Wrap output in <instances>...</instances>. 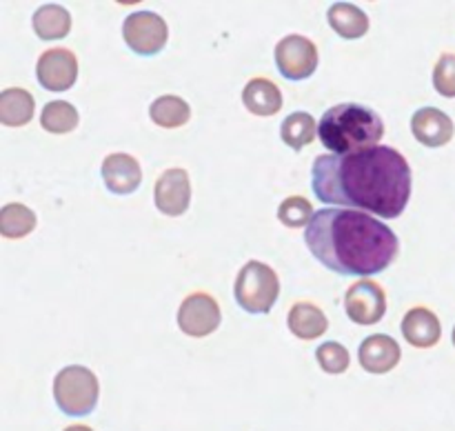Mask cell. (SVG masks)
<instances>
[{
  "label": "cell",
  "instance_id": "6da1fadb",
  "mask_svg": "<svg viewBox=\"0 0 455 431\" xmlns=\"http://www.w3.org/2000/svg\"><path fill=\"white\" fill-rule=\"evenodd\" d=\"M311 189L331 207L398 218L411 198V167L398 149L387 145L318 156L311 167Z\"/></svg>",
  "mask_w": 455,
  "mask_h": 431
},
{
  "label": "cell",
  "instance_id": "7a4b0ae2",
  "mask_svg": "<svg viewBox=\"0 0 455 431\" xmlns=\"http://www.w3.org/2000/svg\"><path fill=\"white\" fill-rule=\"evenodd\" d=\"M309 251L340 275L382 274L398 256V235L376 216L355 209H318L305 229Z\"/></svg>",
  "mask_w": 455,
  "mask_h": 431
},
{
  "label": "cell",
  "instance_id": "3957f363",
  "mask_svg": "<svg viewBox=\"0 0 455 431\" xmlns=\"http://www.w3.org/2000/svg\"><path fill=\"white\" fill-rule=\"evenodd\" d=\"M382 136H385V123L380 116L358 102H340L329 107L318 124L320 142L338 156L378 147Z\"/></svg>",
  "mask_w": 455,
  "mask_h": 431
},
{
  "label": "cell",
  "instance_id": "277c9868",
  "mask_svg": "<svg viewBox=\"0 0 455 431\" xmlns=\"http://www.w3.org/2000/svg\"><path fill=\"white\" fill-rule=\"evenodd\" d=\"M100 385L96 373L83 364L62 367L53 378V400L67 416L83 418L96 409Z\"/></svg>",
  "mask_w": 455,
  "mask_h": 431
},
{
  "label": "cell",
  "instance_id": "5b68a950",
  "mask_svg": "<svg viewBox=\"0 0 455 431\" xmlns=\"http://www.w3.org/2000/svg\"><path fill=\"white\" fill-rule=\"evenodd\" d=\"M234 296L240 309L247 314H269L280 296V278L269 265L260 260H249L238 271L234 284Z\"/></svg>",
  "mask_w": 455,
  "mask_h": 431
},
{
  "label": "cell",
  "instance_id": "8992f818",
  "mask_svg": "<svg viewBox=\"0 0 455 431\" xmlns=\"http://www.w3.org/2000/svg\"><path fill=\"white\" fill-rule=\"evenodd\" d=\"M123 38L138 56H156L164 49L169 38L167 22L156 12H132L123 22Z\"/></svg>",
  "mask_w": 455,
  "mask_h": 431
},
{
  "label": "cell",
  "instance_id": "52a82bcc",
  "mask_svg": "<svg viewBox=\"0 0 455 431\" xmlns=\"http://www.w3.org/2000/svg\"><path fill=\"white\" fill-rule=\"evenodd\" d=\"M275 67L291 83L311 78L318 69V47L307 36H284L275 44Z\"/></svg>",
  "mask_w": 455,
  "mask_h": 431
},
{
  "label": "cell",
  "instance_id": "ba28073f",
  "mask_svg": "<svg viewBox=\"0 0 455 431\" xmlns=\"http://www.w3.org/2000/svg\"><path fill=\"white\" fill-rule=\"evenodd\" d=\"M178 327L191 338H204L220 327V305L213 296L204 291H194L185 296L178 307Z\"/></svg>",
  "mask_w": 455,
  "mask_h": 431
},
{
  "label": "cell",
  "instance_id": "9c48e42d",
  "mask_svg": "<svg viewBox=\"0 0 455 431\" xmlns=\"http://www.w3.org/2000/svg\"><path fill=\"white\" fill-rule=\"evenodd\" d=\"M345 311L351 323L355 324H376L387 314V293L376 280H358L347 289Z\"/></svg>",
  "mask_w": 455,
  "mask_h": 431
},
{
  "label": "cell",
  "instance_id": "30bf717a",
  "mask_svg": "<svg viewBox=\"0 0 455 431\" xmlns=\"http://www.w3.org/2000/svg\"><path fill=\"white\" fill-rule=\"evenodd\" d=\"M36 78L47 92H67L78 78V58L69 49H47L36 62Z\"/></svg>",
  "mask_w": 455,
  "mask_h": 431
},
{
  "label": "cell",
  "instance_id": "8fae6325",
  "mask_svg": "<svg viewBox=\"0 0 455 431\" xmlns=\"http://www.w3.org/2000/svg\"><path fill=\"white\" fill-rule=\"evenodd\" d=\"M154 203L164 216H182L191 204L189 173L182 167H172L160 173L154 187Z\"/></svg>",
  "mask_w": 455,
  "mask_h": 431
},
{
  "label": "cell",
  "instance_id": "7c38bea8",
  "mask_svg": "<svg viewBox=\"0 0 455 431\" xmlns=\"http://www.w3.org/2000/svg\"><path fill=\"white\" fill-rule=\"evenodd\" d=\"M102 182L107 185V189L111 194L127 196L140 187L142 182V169L133 156L123 154V151H116L109 154L102 160Z\"/></svg>",
  "mask_w": 455,
  "mask_h": 431
},
{
  "label": "cell",
  "instance_id": "4fadbf2b",
  "mask_svg": "<svg viewBox=\"0 0 455 431\" xmlns=\"http://www.w3.org/2000/svg\"><path fill=\"white\" fill-rule=\"evenodd\" d=\"M453 120L438 107H422L411 116V133L420 145L444 147L453 138Z\"/></svg>",
  "mask_w": 455,
  "mask_h": 431
},
{
  "label": "cell",
  "instance_id": "5bb4252c",
  "mask_svg": "<svg viewBox=\"0 0 455 431\" xmlns=\"http://www.w3.org/2000/svg\"><path fill=\"white\" fill-rule=\"evenodd\" d=\"M400 358H403V351H400L398 340L387 333H373V336L364 338L358 351L360 367L369 373H378V376L398 367Z\"/></svg>",
  "mask_w": 455,
  "mask_h": 431
},
{
  "label": "cell",
  "instance_id": "9a60e30c",
  "mask_svg": "<svg viewBox=\"0 0 455 431\" xmlns=\"http://www.w3.org/2000/svg\"><path fill=\"white\" fill-rule=\"evenodd\" d=\"M403 336L407 338L409 345L418 347V349H429V347L438 345L440 336H443V327H440L438 315L427 307H413L404 314Z\"/></svg>",
  "mask_w": 455,
  "mask_h": 431
},
{
  "label": "cell",
  "instance_id": "2e32d148",
  "mask_svg": "<svg viewBox=\"0 0 455 431\" xmlns=\"http://www.w3.org/2000/svg\"><path fill=\"white\" fill-rule=\"evenodd\" d=\"M287 327L300 340H315L329 329V318L318 305L300 300L289 309Z\"/></svg>",
  "mask_w": 455,
  "mask_h": 431
},
{
  "label": "cell",
  "instance_id": "e0dca14e",
  "mask_svg": "<svg viewBox=\"0 0 455 431\" xmlns=\"http://www.w3.org/2000/svg\"><path fill=\"white\" fill-rule=\"evenodd\" d=\"M243 105L253 116H275L283 109V93L269 78H251L243 89Z\"/></svg>",
  "mask_w": 455,
  "mask_h": 431
},
{
  "label": "cell",
  "instance_id": "ac0fdd59",
  "mask_svg": "<svg viewBox=\"0 0 455 431\" xmlns=\"http://www.w3.org/2000/svg\"><path fill=\"white\" fill-rule=\"evenodd\" d=\"M36 111V100L27 89L7 87L0 92V123L4 127H25L31 123Z\"/></svg>",
  "mask_w": 455,
  "mask_h": 431
},
{
  "label": "cell",
  "instance_id": "d6986e66",
  "mask_svg": "<svg viewBox=\"0 0 455 431\" xmlns=\"http://www.w3.org/2000/svg\"><path fill=\"white\" fill-rule=\"evenodd\" d=\"M327 20L345 40H358L369 31V16L351 3H333L327 12Z\"/></svg>",
  "mask_w": 455,
  "mask_h": 431
},
{
  "label": "cell",
  "instance_id": "ffe728a7",
  "mask_svg": "<svg viewBox=\"0 0 455 431\" xmlns=\"http://www.w3.org/2000/svg\"><path fill=\"white\" fill-rule=\"evenodd\" d=\"M31 22L40 40H62L71 31V13L62 4H43L36 9Z\"/></svg>",
  "mask_w": 455,
  "mask_h": 431
},
{
  "label": "cell",
  "instance_id": "44dd1931",
  "mask_svg": "<svg viewBox=\"0 0 455 431\" xmlns=\"http://www.w3.org/2000/svg\"><path fill=\"white\" fill-rule=\"evenodd\" d=\"M280 138L293 151H302L318 138V123L309 111H293L283 120Z\"/></svg>",
  "mask_w": 455,
  "mask_h": 431
},
{
  "label": "cell",
  "instance_id": "7402d4cb",
  "mask_svg": "<svg viewBox=\"0 0 455 431\" xmlns=\"http://www.w3.org/2000/svg\"><path fill=\"white\" fill-rule=\"evenodd\" d=\"M149 118L163 129H178L189 123L191 107L185 98L167 93V96H158L151 102Z\"/></svg>",
  "mask_w": 455,
  "mask_h": 431
},
{
  "label": "cell",
  "instance_id": "603a6c76",
  "mask_svg": "<svg viewBox=\"0 0 455 431\" xmlns=\"http://www.w3.org/2000/svg\"><path fill=\"white\" fill-rule=\"evenodd\" d=\"M36 213L22 203H9L0 209V235L7 240H18L36 229Z\"/></svg>",
  "mask_w": 455,
  "mask_h": 431
},
{
  "label": "cell",
  "instance_id": "cb8c5ba5",
  "mask_svg": "<svg viewBox=\"0 0 455 431\" xmlns=\"http://www.w3.org/2000/svg\"><path fill=\"white\" fill-rule=\"evenodd\" d=\"M40 124L49 133H69L78 127V109L67 100H52L40 111Z\"/></svg>",
  "mask_w": 455,
  "mask_h": 431
},
{
  "label": "cell",
  "instance_id": "d4e9b609",
  "mask_svg": "<svg viewBox=\"0 0 455 431\" xmlns=\"http://www.w3.org/2000/svg\"><path fill=\"white\" fill-rule=\"evenodd\" d=\"M314 207L307 198L302 196H289L283 200V204L278 207V220L283 222L289 229H300V227H309L311 218H314Z\"/></svg>",
  "mask_w": 455,
  "mask_h": 431
},
{
  "label": "cell",
  "instance_id": "484cf974",
  "mask_svg": "<svg viewBox=\"0 0 455 431\" xmlns=\"http://www.w3.org/2000/svg\"><path fill=\"white\" fill-rule=\"evenodd\" d=\"M315 360L320 369L327 373H345L351 364V355L345 345L336 340H327L315 349Z\"/></svg>",
  "mask_w": 455,
  "mask_h": 431
},
{
  "label": "cell",
  "instance_id": "4316f807",
  "mask_svg": "<svg viewBox=\"0 0 455 431\" xmlns=\"http://www.w3.org/2000/svg\"><path fill=\"white\" fill-rule=\"evenodd\" d=\"M434 87L440 96L455 98V53H443L434 67Z\"/></svg>",
  "mask_w": 455,
  "mask_h": 431
},
{
  "label": "cell",
  "instance_id": "83f0119b",
  "mask_svg": "<svg viewBox=\"0 0 455 431\" xmlns=\"http://www.w3.org/2000/svg\"><path fill=\"white\" fill-rule=\"evenodd\" d=\"M65 431H93V429L87 425H71V427H67Z\"/></svg>",
  "mask_w": 455,
  "mask_h": 431
},
{
  "label": "cell",
  "instance_id": "f1b7e54d",
  "mask_svg": "<svg viewBox=\"0 0 455 431\" xmlns=\"http://www.w3.org/2000/svg\"><path fill=\"white\" fill-rule=\"evenodd\" d=\"M451 340H453V345H455V327H453V333H451Z\"/></svg>",
  "mask_w": 455,
  "mask_h": 431
}]
</instances>
